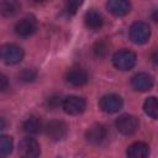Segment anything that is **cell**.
<instances>
[{"label":"cell","mask_w":158,"mask_h":158,"mask_svg":"<svg viewBox=\"0 0 158 158\" xmlns=\"http://www.w3.org/2000/svg\"><path fill=\"white\" fill-rule=\"evenodd\" d=\"M37 78V70L33 68H25L19 73V79L23 83H32Z\"/></svg>","instance_id":"obj_20"},{"label":"cell","mask_w":158,"mask_h":158,"mask_svg":"<svg viewBox=\"0 0 158 158\" xmlns=\"http://www.w3.org/2000/svg\"><path fill=\"white\" fill-rule=\"evenodd\" d=\"M126 154L130 158H146L149 154V147L144 142H135L127 147Z\"/></svg>","instance_id":"obj_15"},{"label":"cell","mask_w":158,"mask_h":158,"mask_svg":"<svg viewBox=\"0 0 158 158\" xmlns=\"http://www.w3.org/2000/svg\"><path fill=\"white\" fill-rule=\"evenodd\" d=\"M85 138L91 144H100L106 138V128L101 123H94L86 130Z\"/></svg>","instance_id":"obj_11"},{"label":"cell","mask_w":158,"mask_h":158,"mask_svg":"<svg viewBox=\"0 0 158 158\" xmlns=\"http://www.w3.org/2000/svg\"><path fill=\"white\" fill-rule=\"evenodd\" d=\"M115 126L120 133H122L125 136H131L137 131V128L139 126V121L133 115L123 114V115L118 116V118L115 122Z\"/></svg>","instance_id":"obj_4"},{"label":"cell","mask_w":158,"mask_h":158,"mask_svg":"<svg viewBox=\"0 0 158 158\" xmlns=\"http://www.w3.org/2000/svg\"><path fill=\"white\" fill-rule=\"evenodd\" d=\"M22 130L30 135H37L42 130V121L37 116H30L22 122Z\"/></svg>","instance_id":"obj_17"},{"label":"cell","mask_w":158,"mask_h":158,"mask_svg":"<svg viewBox=\"0 0 158 158\" xmlns=\"http://www.w3.org/2000/svg\"><path fill=\"white\" fill-rule=\"evenodd\" d=\"M84 22L89 30H99L104 25V17H102L101 12H99L95 9H91L85 12Z\"/></svg>","instance_id":"obj_14"},{"label":"cell","mask_w":158,"mask_h":158,"mask_svg":"<svg viewBox=\"0 0 158 158\" xmlns=\"http://www.w3.org/2000/svg\"><path fill=\"white\" fill-rule=\"evenodd\" d=\"M143 110H144V112H146L149 117H152L153 120H156L157 116H158V104H157V99H156L154 96L147 98L146 101H144V104H143Z\"/></svg>","instance_id":"obj_18"},{"label":"cell","mask_w":158,"mask_h":158,"mask_svg":"<svg viewBox=\"0 0 158 158\" xmlns=\"http://www.w3.org/2000/svg\"><path fill=\"white\" fill-rule=\"evenodd\" d=\"M14 139L7 135H0V157H6L12 152Z\"/></svg>","instance_id":"obj_19"},{"label":"cell","mask_w":158,"mask_h":158,"mask_svg":"<svg viewBox=\"0 0 158 158\" xmlns=\"http://www.w3.org/2000/svg\"><path fill=\"white\" fill-rule=\"evenodd\" d=\"M21 9L20 0H2L0 4V14L4 17H14Z\"/></svg>","instance_id":"obj_16"},{"label":"cell","mask_w":158,"mask_h":158,"mask_svg":"<svg viewBox=\"0 0 158 158\" xmlns=\"http://www.w3.org/2000/svg\"><path fill=\"white\" fill-rule=\"evenodd\" d=\"M67 81L73 86H83L88 81V73L81 67H73L67 73Z\"/></svg>","instance_id":"obj_12"},{"label":"cell","mask_w":158,"mask_h":158,"mask_svg":"<svg viewBox=\"0 0 158 158\" xmlns=\"http://www.w3.org/2000/svg\"><path fill=\"white\" fill-rule=\"evenodd\" d=\"M137 60L136 53L130 49H120L112 57V63L118 70H130L135 67Z\"/></svg>","instance_id":"obj_2"},{"label":"cell","mask_w":158,"mask_h":158,"mask_svg":"<svg viewBox=\"0 0 158 158\" xmlns=\"http://www.w3.org/2000/svg\"><path fill=\"white\" fill-rule=\"evenodd\" d=\"M131 85L136 91H147L153 86V78L148 73H137L132 77Z\"/></svg>","instance_id":"obj_10"},{"label":"cell","mask_w":158,"mask_h":158,"mask_svg":"<svg viewBox=\"0 0 158 158\" xmlns=\"http://www.w3.org/2000/svg\"><path fill=\"white\" fill-rule=\"evenodd\" d=\"M5 126H6V122H5V120L0 117V130H4V128H5Z\"/></svg>","instance_id":"obj_25"},{"label":"cell","mask_w":158,"mask_h":158,"mask_svg":"<svg viewBox=\"0 0 158 158\" xmlns=\"http://www.w3.org/2000/svg\"><path fill=\"white\" fill-rule=\"evenodd\" d=\"M106 9L114 16L121 17V16H125L130 12L131 4L128 0H107Z\"/></svg>","instance_id":"obj_13"},{"label":"cell","mask_w":158,"mask_h":158,"mask_svg":"<svg viewBox=\"0 0 158 158\" xmlns=\"http://www.w3.org/2000/svg\"><path fill=\"white\" fill-rule=\"evenodd\" d=\"M99 106L106 114H115L122 109L123 100L117 94H106L100 99Z\"/></svg>","instance_id":"obj_6"},{"label":"cell","mask_w":158,"mask_h":158,"mask_svg":"<svg viewBox=\"0 0 158 158\" xmlns=\"http://www.w3.org/2000/svg\"><path fill=\"white\" fill-rule=\"evenodd\" d=\"M151 37V27L143 21H137L130 27V38L136 44L146 43Z\"/></svg>","instance_id":"obj_3"},{"label":"cell","mask_w":158,"mask_h":158,"mask_svg":"<svg viewBox=\"0 0 158 158\" xmlns=\"http://www.w3.org/2000/svg\"><path fill=\"white\" fill-rule=\"evenodd\" d=\"M62 107L68 115L77 116L85 111L86 101L84 98H80L77 95H70L62 100Z\"/></svg>","instance_id":"obj_5"},{"label":"cell","mask_w":158,"mask_h":158,"mask_svg":"<svg viewBox=\"0 0 158 158\" xmlns=\"http://www.w3.org/2000/svg\"><path fill=\"white\" fill-rule=\"evenodd\" d=\"M83 2L84 0H67L64 10L68 15H74L78 11V9L83 5Z\"/></svg>","instance_id":"obj_21"},{"label":"cell","mask_w":158,"mask_h":158,"mask_svg":"<svg viewBox=\"0 0 158 158\" xmlns=\"http://www.w3.org/2000/svg\"><path fill=\"white\" fill-rule=\"evenodd\" d=\"M94 52H95L96 56L104 57V56H106L107 52H109V44H107L105 41L96 42V44L94 46Z\"/></svg>","instance_id":"obj_22"},{"label":"cell","mask_w":158,"mask_h":158,"mask_svg":"<svg viewBox=\"0 0 158 158\" xmlns=\"http://www.w3.org/2000/svg\"><path fill=\"white\" fill-rule=\"evenodd\" d=\"M10 86V81H9V78L4 74V73H0V93L2 91H6Z\"/></svg>","instance_id":"obj_24"},{"label":"cell","mask_w":158,"mask_h":158,"mask_svg":"<svg viewBox=\"0 0 158 158\" xmlns=\"http://www.w3.org/2000/svg\"><path fill=\"white\" fill-rule=\"evenodd\" d=\"M37 30V21L33 16H26L20 20L15 26V32L21 37L32 36Z\"/></svg>","instance_id":"obj_9"},{"label":"cell","mask_w":158,"mask_h":158,"mask_svg":"<svg viewBox=\"0 0 158 158\" xmlns=\"http://www.w3.org/2000/svg\"><path fill=\"white\" fill-rule=\"evenodd\" d=\"M23 59V49L14 43H5L0 47V60L7 65H15Z\"/></svg>","instance_id":"obj_1"},{"label":"cell","mask_w":158,"mask_h":158,"mask_svg":"<svg viewBox=\"0 0 158 158\" xmlns=\"http://www.w3.org/2000/svg\"><path fill=\"white\" fill-rule=\"evenodd\" d=\"M19 153H20V156H22L25 158H35V157H38L40 153H41L40 143L35 138L26 137L19 144Z\"/></svg>","instance_id":"obj_8"},{"label":"cell","mask_w":158,"mask_h":158,"mask_svg":"<svg viewBox=\"0 0 158 158\" xmlns=\"http://www.w3.org/2000/svg\"><path fill=\"white\" fill-rule=\"evenodd\" d=\"M59 105H62V100H60L59 96L53 95V96H51V98L47 99V106H48L49 109H56V107H58Z\"/></svg>","instance_id":"obj_23"},{"label":"cell","mask_w":158,"mask_h":158,"mask_svg":"<svg viewBox=\"0 0 158 158\" xmlns=\"http://www.w3.org/2000/svg\"><path fill=\"white\" fill-rule=\"evenodd\" d=\"M44 131L52 141H60L68 133V125L62 120H52L46 125Z\"/></svg>","instance_id":"obj_7"}]
</instances>
